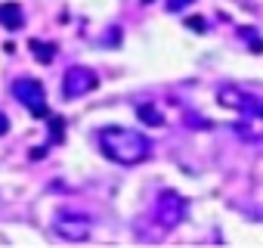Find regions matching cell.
<instances>
[{
	"label": "cell",
	"mask_w": 263,
	"mask_h": 248,
	"mask_svg": "<svg viewBox=\"0 0 263 248\" xmlns=\"http://www.w3.org/2000/svg\"><path fill=\"white\" fill-rule=\"evenodd\" d=\"M137 118H140L143 124H149V128H161V124H164V115H161L152 102H140V105H137Z\"/></svg>",
	"instance_id": "9c48e42d"
},
{
	"label": "cell",
	"mask_w": 263,
	"mask_h": 248,
	"mask_svg": "<svg viewBox=\"0 0 263 248\" xmlns=\"http://www.w3.org/2000/svg\"><path fill=\"white\" fill-rule=\"evenodd\" d=\"M0 25L10 28V31H19L25 25V13L19 4H0Z\"/></svg>",
	"instance_id": "52a82bcc"
},
{
	"label": "cell",
	"mask_w": 263,
	"mask_h": 248,
	"mask_svg": "<svg viewBox=\"0 0 263 248\" xmlns=\"http://www.w3.org/2000/svg\"><path fill=\"white\" fill-rule=\"evenodd\" d=\"M28 47H31L34 59H37V62H44V65H50V62H53V56L59 53V47H56V44H50V41H37V38H31V44H28Z\"/></svg>",
	"instance_id": "ba28073f"
},
{
	"label": "cell",
	"mask_w": 263,
	"mask_h": 248,
	"mask_svg": "<svg viewBox=\"0 0 263 248\" xmlns=\"http://www.w3.org/2000/svg\"><path fill=\"white\" fill-rule=\"evenodd\" d=\"M217 99H220L226 109L241 112V121L235 124V131H238L241 137H248V140H263V102H260V99L248 96L245 90H238V87H232V84L220 87V90H217Z\"/></svg>",
	"instance_id": "7a4b0ae2"
},
{
	"label": "cell",
	"mask_w": 263,
	"mask_h": 248,
	"mask_svg": "<svg viewBox=\"0 0 263 248\" xmlns=\"http://www.w3.org/2000/svg\"><path fill=\"white\" fill-rule=\"evenodd\" d=\"M189 4H195V0H167V10L177 13V10H183V7H189Z\"/></svg>",
	"instance_id": "7c38bea8"
},
{
	"label": "cell",
	"mask_w": 263,
	"mask_h": 248,
	"mask_svg": "<svg viewBox=\"0 0 263 248\" xmlns=\"http://www.w3.org/2000/svg\"><path fill=\"white\" fill-rule=\"evenodd\" d=\"M186 25H189V28H195V31H204V28H208V22H204L201 16H192V19H186Z\"/></svg>",
	"instance_id": "8fae6325"
},
{
	"label": "cell",
	"mask_w": 263,
	"mask_h": 248,
	"mask_svg": "<svg viewBox=\"0 0 263 248\" xmlns=\"http://www.w3.org/2000/svg\"><path fill=\"white\" fill-rule=\"evenodd\" d=\"M47 155V146H41V149H31V162H41Z\"/></svg>",
	"instance_id": "5bb4252c"
},
{
	"label": "cell",
	"mask_w": 263,
	"mask_h": 248,
	"mask_svg": "<svg viewBox=\"0 0 263 248\" xmlns=\"http://www.w3.org/2000/svg\"><path fill=\"white\" fill-rule=\"evenodd\" d=\"M96 87H99L96 72L87 68V65H71L65 72V78H62V96L65 99H78V96H84V93H90Z\"/></svg>",
	"instance_id": "277c9868"
},
{
	"label": "cell",
	"mask_w": 263,
	"mask_h": 248,
	"mask_svg": "<svg viewBox=\"0 0 263 248\" xmlns=\"http://www.w3.org/2000/svg\"><path fill=\"white\" fill-rule=\"evenodd\" d=\"M183 214H186V202H183V196H177V192H171V189L158 196V205H155V220H158L164 229L177 226V223L183 220Z\"/></svg>",
	"instance_id": "8992f818"
},
{
	"label": "cell",
	"mask_w": 263,
	"mask_h": 248,
	"mask_svg": "<svg viewBox=\"0 0 263 248\" xmlns=\"http://www.w3.org/2000/svg\"><path fill=\"white\" fill-rule=\"evenodd\" d=\"M90 226H93L90 217L87 214H78V211H59L56 220H53V229L62 239H68V242H84L90 236Z\"/></svg>",
	"instance_id": "5b68a950"
},
{
	"label": "cell",
	"mask_w": 263,
	"mask_h": 248,
	"mask_svg": "<svg viewBox=\"0 0 263 248\" xmlns=\"http://www.w3.org/2000/svg\"><path fill=\"white\" fill-rule=\"evenodd\" d=\"M99 149L118 165H140L152 155L149 137L140 131H127V128H102L99 131Z\"/></svg>",
	"instance_id": "6da1fadb"
},
{
	"label": "cell",
	"mask_w": 263,
	"mask_h": 248,
	"mask_svg": "<svg viewBox=\"0 0 263 248\" xmlns=\"http://www.w3.org/2000/svg\"><path fill=\"white\" fill-rule=\"evenodd\" d=\"M7 131H10V118H7L4 112H0V137H4Z\"/></svg>",
	"instance_id": "4fadbf2b"
},
{
	"label": "cell",
	"mask_w": 263,
	"mask_h": 248,
	"mask_svg": "<svg viewBox=\"0 0 263 248\" xmlns=\"http://www.w3.org/2000/svg\"><path fill=\"white\" fill-rule=\"evenodd\" d=\"M65 143V118L62 115H50V146Z\"/></svg>",
	"instance_id": "30bf717a"
},
{
	"label": "cell",
	"mask_w": 263,
	"mask_h": 248,
	"mask_svg": "<svg viewBox=\"0 0 263 248\" xmlns=\"http://www.w3.org/2000/svg\"><path fill=\"white\" fill-rule=\"evenodd\" d=\"M13 96L22 102V105H28V112L34 115V118H50L53 112L47 109V90H44V84L37 81V78H19L16 84H13Z\"/></svg>",
	"instance_id": "3957f363"
}]
</instances>
